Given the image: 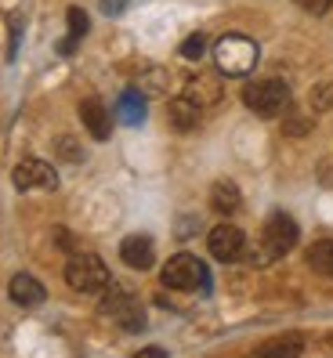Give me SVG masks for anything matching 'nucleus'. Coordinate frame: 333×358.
Segmentation results:
<instances>
[{"label": "nucleus", "instance_id": "nucleus-1", "mask_svg": "<svg viewBox=\"0 0 333 358\" xmlns=\"http://www.w3.org/2000/svg\"><path fill=\"white\" fill-rule=\"evenodd\" d=\"M243 101H246V109L254 113V116L272 120V116L290 113L294 94H290V83H286V80L268 76V80H250L246 87H243Z\"/></svg>", "mask_w": 333, "mask_h": 358}, {"label": "nucleus", "instance_id": "nucleus-2", "mask_svg": "<svg viewBox=\"0 0 333 358\" xmlns=\"http://www.w3.org/2000/svg\"><path fill=\"white\" fill-rule=\"evenodd\" d=\"M214 66L225 76H246L257 66V44L243 33H225L214 44Z\"/></svg>", "mask_w": 333, "mask_h": 358}, {"label": "nucleus", "instance_id": "nucleus-3", "mask_svg": "<svg viewBox=\"0 0 333 358\" xmlns=\"http://www.w3.org/2000/svg\"><path fill=\"white\" fill-rule=\"evenodd\" d=\"M66 282H69V289L94 297V293H106L113 279H109L106 261L98 254H73L69 264H66Z\"/></svg>", "mask_w": 333, "mask_h": 358}, {"label": "nucleus", "instance_id": "nucleus-4", "mask_svg": "<svg viewBox=\"0 0 333 358\" xmlns=\"http://www.w3.org/2000/svg\"><path fill=\"white\" fill-rule=\"evenodd\" d=\"M297 243V221L290 214H272L261 231V246H257V264H268V261H279L283 254H290Z\"/></svg>", "mask_w": 333, "mask_h": 358}, {"label": "nucleus", "instance_id": "nucleus-5", "mask_svg": "<svg viewBox=\"0 0 333 358\" xmlns=\"http://www.w3.org/2000/svg\"><path fill=\"white\" fill-rule=\"evenodd\" d=\"M163 286L166 289H185L192 293L199 286H206V264L192 254H174L163 264Z\"/></svg>", "mask_w": 333, "mask_h": 358}, {"label": "nucleus", "instance_id": "nucleus-6", "mask_svg": "<svg viewBox=\"0 0 333 358\" xmlns=\"http://www.w3.org/2000/svg\"><path fill=\"white\" fill-rule=\"evenodd\" d=\"M206 246H211L214 261L236 264L246 254V236H243V228H236V224H218L211 236H206Z\"/></svg>", "mask_w": 333, "mask_h": 358}, {"label": "nucleus", "instance_id": "nucleus-7", "mask_svg": "<svg viewBox=\"0 0 333 358\" xmlns=\"http://www.w3.org/2000/svg\"><path fill=\"white\" fill-rule=\"evenodd\" d=\"M15 188H22V192H29V188H44V192H51V188H58V174L55 166L44 163V159H22L15 166Z\"/></svg>", "mask_w": 333, "mask_h": 358}, {"label": "nucleus", "instance_id": "nucleus-8", "mask_svg": "<svg viewBox=\"0 0 333 358\" xmlns=\"http://www.w3.org/2000/svg\"><path fill=\"white\" fill-rule=\"evenodd\" d=\"M80 120H83V127H87V134L94 141H109V134H113V113L98 98L80 101Z\"/></svg>", "mask_w": 333, "mask_h": 358}, {"label": "nucleus", "instance_id": "nucleus-9", "mask_svg": "<svg viewBox=\"0 0 333 358\" xmlns=\"http://www.w3.org/2000/svg\"><path fill=\"white\" fill-rule=\"evenodd\" d=\"M120 257H123L127 268L145 271V268H153V261H156V246H153L149 236H127L120 243Z\"/></svg>", "mask_w": 333, "mask_h": 358}, {"label": "nucleus", "instance_id": "nucleus-10", "mask_svg": "<svg viewBox=\"0 0 333 358\" xmlns=\"http://www.w3.org/2000/svg\"><path fill=\"white\" fill-rule=\"evenodd\" d=\"M8 293H11V301L15 304H22V308H33L48 297V289L40 286V279H33L29 271H18V275L8 282Z\"/></svg>", "mask_w": 333, "mask_h": 358}, {"label": "nucleus", "instance_id": "nucleus-11", "mask_svg": "<svg viewBox=\"0 0 333 358\" xmlns=\"http://www.w3.org/2000/svg\"><path fill=\"white\" fill-rule=\"evenodd\" d=\"M166 116H171V127H174V131H196L199 120H203V109H199L192 98L178 94V98L171 101V109H166Z\"/></svg>", "mask_w": 333, "mask_h": 358}, {"label": "nucleus", "instance_id": "nucleus-12", "mask_svg": "<svg viewBox=\"0 0 333 358\" xmlns=\"http://www.w3.org/2000/svg\"><path fill=\"white\" fill-rule=\"evenodd\" d=\"M185 98H192L199 109H211V105L221 101V80H214V76H189V83H185Z\"/></svg>", "mask_w": 333, "mask_h": 358}, {"label": "nucleus", "instance_id": "nucleus-13", "mask_svg": "<svg viewBox=\"0 0 333 358\" xmlns=\"http://www.w3.org/2000/svg\"><path fill=\"white\" fill-rule=\"evenodd\" d=\"M239 188L232 185V181H214V188H211V206L218 210V214H236V210H239Z\"/></svg>", "mask_w": 333, "mask_h": 358}, {"label": "nucleus", "instance_id": "nucleus-14", "mask_svg": "<svg viewBox=\"0 0 333 358\" xmlns=\"http://www.w3.org/2000/svg\"><path fill=\"white\" fill-rule=\"evenodd\" d=\"M116 116L123 120V123H131V127H134V123H141L145 120V94L141 91H123L120 94V101H116Z\"/></svg>", "mask_w": 333, "mask_h": 358}, {"label": "nucleus", "instance_id": "nucleus-15", "mask_svg": "<svg viewBox=\"0 0 333 358\" xmlns=\"http://www.w3.org/2000/svg\"><path fill=\"white\" fill-rule=\"evenodd\" d=\"M301 351H304V341H301V336H283V341L264 344L261 351H254L250 358H301Z\"/></svg>", "mask_w": 333, "mask_h": 358}, {"label": "nucleus", "instance_id": "nucleus-16", "mask_svg": "<svg viewBox=\"0 0 333 358\" xmlns=\"http://www.w3.org/2000/svg\"><path fill=\"white\" fill-rule=\"evenodd\" d=\"M308 268L326 275V279H333V243L330 239H319V243L308 246Z\"/></svg>", "mask_w": 333, "mask_h": 358}, {"label": "nucleus", "instance_id": "nucleus-17", "mask_svg": "<svg viewBox=\"0 0 333 358\" xmlns=\"http://www.w3.org/2000/svg\"><path fill=\"white\" fill-rule=\"evenodd\" d=\"M87 15H83L80 8H69V40H62V55H73V48H76V40L87 33Z\"/></svg>", "mask_w": 333, "mask_h": 358}, {"label": "nucleus", "instance_id": "nucleus-18", "mask_svg": "<svg viewBox=\"0 0 333 358\" xmlns=\"http://www.w3.org/2000/svg\"><path fill=\"white\" fill-rule=\"evenodd\" d=\"M308 109H311V113H326V109H333V83H330V80H323V83H316V87H311Z\"/></svg>", "mask_w": 333, "mask_h": 358}, {"label": "nucleus", "instance_id": "nucleus-19", "mask_svg": "<svg viewBox=\"0 0 333 358\" xmlns=\"http://www.w3.org/2000/svg\"><path fill=\"white\" fill-rule=\"evenodd\" d=\"M283 131H286V138H304V134L311 131V116L290 113V116H286V123H283Z\"/></svg>", "mask_w": 333, "mask_h": 358}, {"label": "nucleus", "instance_id": "nucleus-20", "mask_svg": "<svg viewBox=\"0 0 333 358\" xmlns=\"http://www.w3.org/2000/svg\"><path fill=\"white\" fill-rule=\"evenodd\" d=\"M203 51H206V36L203 33H192V36L181 40V58L196 62V58H203Z\"/></svg>", "mask_w": 333, "mask_h": 358}, {"label": "nucleus", "instance_id": "nucleus-21", "mask_svg": "<svg viewBox=\"0 0 333 358\" xmlns=\"http://www.w3.org/2000/svg\"><path fill=\"white\" fill-rule=\"evenodd\" d=\"M58 156H62V159H80V145H76L69 134H62V138H58Z\"/></svg>", "mask_w": 333, "mask_h": 358}, {"label": "nucleus", "instance_id": "nucleus-22", "mask_svg": "<svg viewBox=\"0 0 333 358\" xmlns=\"http://www.w3.org/2000/svg\"><path fill=\"white\" fill-rule=\"evenodd\" d=\"M297 8H304L308 15H326L333 8V0H297Z\"/></svg>", "mask_w": 333, "mask_h": 358}, {"label": "nucleus", "instance_id": "nucleus-23", "mask_svg": "<svg viewBox=\"0 0 333 358\" xmlns=\"http://www.w3.org/2000/svg\"><path fill=\"white\" fill-rule=\"evenodd\" d=\"M123 8H127V0H101V11H106V15H116Z\"/></svg>", "mask_w": 333, "mask_h": 358}, {"label": "nucleus", "instance_id": "nucleus-24", "mask_svg": "<svg viewBox=\"0 0 333 358\" xmlns=\"http://www.w3.org/2000/svg\"><path fill=\"white\" fill-rule=\"evenodd\" d=\"M134 358H166V351L163 348H141Z\"/></svg>", "mask_w": 333, "mask_h": 358}]
</instances>
